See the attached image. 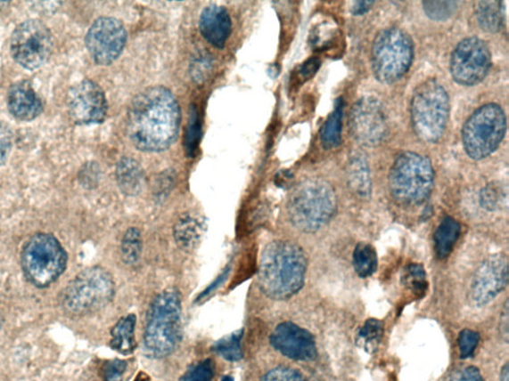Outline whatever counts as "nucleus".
<instances>
[{"label":"nucleus","mask_w":509,"mask_h":381,"mask_svg":"<svg viewBox=\"0 0 509 381\" xmlns=\"http://www.w3.org/2000/svg\"><path fill=\"white\" fill-rule=\"evenodd\" d=\"M499 333L502 336V339L507 343L509 336V307L508 301L505 302V307L503 309L502 314H500L499 321Z\"/></svg>","instance_id":"nucleus-41"},{"label":"nucleus","mask_w":509,"mask_h":381,"mask_svg":"<svg viewBox=\"0 0 509 381\" xmlns=\"http://www.w3.org/2000/svg\"><path fill=\"white\" fill-rule=\"evenodd\" d=\"M491 66V54L486 42L478 37L465 38L455 48L450 70L455 82L463 85H474L488 76Z\"/></svg>","instance_id":"nucleus-12"},{"label":"nucleus","mask_w":509,"mask_h":381,"mask_svg":"<svg viewBox=\"0 0 509 381\" xmlns=\"http://www.w3.org/2000/svg\"><path fill=\"white\" fill-rule=\"evenodd\" d=\"M127 369V362L120 360L108 361L103 367V380L105 381H122L125 371Z\"/></svg>","instance_id":"nucleus-38"},{"label":"nucleus","mask_w":509,"mask_h":381,"mask_svg":"<svg viewBox=\"0 0 509 381\" xmlns=\"http://www.w3.org/2000/svg\"><path fill=\"white\" fill-rule=\"evenodd\" d=\"M505 132L504 109L496 103H488L465 121L462 132L464 149L472 159H485L498 149Z\"/></svg>","instance_id":"nucleus-10"},{"label":"nucleus","mask_w":509,"mask_h":381,"mask_svg":"<svg viewBox=\"0 0 509 381\" xmlns=\"http://www.w3.org/2000/svg\"><path fill=\"white\" fill-rule=\"evenodd\" d=\"M423 7L429 19L436 21H444L455 14L458 4L455 2H425Z\"/></svg>","instance_id":"nucleus-32"},{"label":"nucleus","mask_w":509,"mask_h":381,"mask_svg":"<svg viewBox=\"0 0 509 381\" xmlns=\"http://www.w3.org/2000/svg\"><path fill=\"white\" fill-rule=\"evenodd\" d=\"M242 331L224 336L223 339L214 345V351L218 353L220 356L227 361H240L243 357L242 348H241V340H242Z\"/></svg>","instance_id":"nucleus-31"},{"label":"nucleus","mask_w":509,"mask_h":381,"mask_svg":"<svg viewBox=\"0 0 509 381\" xmlns=\"http://www.w3.org/2000/svg\"><path fill=\"white\" fill-rule=\"evenodd\" d=\"M432 163L416 152H404L397 158L390 174V192L403 205H420L432 192Z\"/></svg>","instance_id":"nucleus-7"},{"label":"nucleus","mask_w":509,"mask_h":381,"mask_svg":"<svg viewBox=\"0 0 509 381\" xmlns=\"http://www.w3.org/2000/svg\"><path fill=\"white\" fill-rule=\"evenodd\" d=\"M54 42L47 26L40 20H30L14 29L11 51L15 62L28 70L45 65L53 51Z\"/></svg>","instance_id":"nucleus-11"},{"label":"nucleus","mask_w":509,"mask_h":381,"mask_svg":"<svg viewBox=\"0 0 509 381\" xmlns=\"http://www.w3.org/2000/svg\"><path fill=\"white\" fill-rule=\"evenodd\" d=\"M181 120L175 95L165 86H151L136 95L127 110L129 140L144 152H160L177 141Z\"/></svg>","instance_id":"nucleus-1"},{"label":"nucleus","mask_w":509,"mask_h":381,"mask_svg":"<svg viewBox=\"0 0 509 381\" xmlns=\"http://www.w3.org/2000/svg\"><path fill=\"white\" fill-rule=\"evenodd\" d=\"M460 233V223L451 216H446L435 232L436 253L439 258H446L451 254Z\"/></svg>","instance_id":"nucleus-25"},{"label":"nucleus","mask_w":509,"mask_h":381,"mask_svg":"<svg viewBox=\"0 0 509 381\" xmlns=\"http://www.w3.org/2000/svg\"><path fill=\"white\" fill-rule=\"evenodd\" d=\"M343 101H335L334 109L321 129V141L325 150H333L341 143Z\"/></svg>","instance_id":"nucleus-26"},{"label":"nucleus","mask_w":509,"mask_h":381,"mask_svg":"<svg viewBox=\"0 0 509 381\" xmlns=\"http://www.w3.org/2000/svg\"><path fill=\"white\" fill-rule=\"evenodd\" d=\"M338 200L333 188L322 179H308L293 189L288 201L292 226L300 231L315 232L329 223Z\"/></svg>","instance_id":"nucleus-4"},{"label":"nucleus","mask_w":509,"mask_h":381,"mask_svg":"<svg viewBox=\"0 0 509 381\" xmlns=\"http://www.w3.org/2000/svg\"><path fill=\"white\" fill-rule=\"evenodd\" d=\"M353 266L362 279L373 275L377 268V255L374 247L368 244L357 245L353 253Z\"/></svg>","instance_id":"nucleus-28"},{"label":"nucleus","mask_w":509,"mask_h":381,"mask_svg":"<svg viewBox=\"0 0 509 381\" xmlns=\"http://www.w3.org/2000/svg\"><path fill=\"white\" fill-rule=\"evenodd\" d=\"M68 108L76 125H97L103 123L107 117L108 101L98 84L84 80L69 91Z\"/></svg>","instance_id":"nucleus-15"},{"label":"nucleus","mask_w":509,"mask_h":381,"mask_svg":"<svg viewBox=\"0 0 509 381\" xmlns=\"http://www.w3.org/2000/svg\"><path fill=\"white\" fill-rule=\"evenodd\" d=\"M508 282L507 257L503 254L488 256L472 277L470 286L472 304L482 307L504 291Z\"/></svg>","instance_id":"nucleus-16"},{"label":"nucleus","mask_w":509,"mask_h":381,"mask_svg":"<svg viewBox=\"0 0 509 381\" xmlns=\"http://www.w3.org/2000/svg\"><path fill=\"white\" fill-rule=\"evenodd\" d=\"M183 336V308L179 292L163 290L152 303L144 328V349L152 358H166Z\"/></svg>","instance_id":"nucleus-3"},{"label":"nucleus","mask_w":509,"mask_h":381,"mask_svg":"<svg viewBox=\"0 0 509 381\" xmlns=\"http://www.w3.org/2000/svg\"><path fill=\"white\" fill-rule=\"evenodd\" d=\"M215 374L212 360H205L189 369L180 381H211Z\"/></svg>","instance_id":"nucleus-34"},{"label":"nucleus","mask_w":509,"mask_h":381,"mask_svg":"<svg viewBox=\"0 0 509 381\" xmlns=\"http://www.w3.org/2000/svg\"><path fill=\"white\" fill-rule=\"evenodd\" d=\"M260 381H308L300 371L290 368H275L261 378Z\"/></svg>","instance_id":"nucleus-35"},{"label":"nucleus","mask_w":509,"mask_h":381,"mask_svg":"<svg viewBox=\"0 0 509 381\" xmlns=\"http://www.w3.org/2000/svg\"><path fill=\"white\" fill-rule=\"evenodd\" d=\"M188 150L193 152L194 150L195 144L197 143V138L200 137V126L197 123L196 112H193L191 124H189L188 132Z\"/></svg>","instance_id":"nucleus-40"},{"label":"nucleus","mask_w":509,"mask_h":381,"mask_svg":"<svg viewBox=\"0 0 509 381\" xmlns=\"http://www.w3.org/2000/svg\"><path fill=\"white\" fill-rule=\"evenodd\" d=\"M143 253L142 233L135 228L128 229L120 245V256L128 266H135L140 263Z\"/></svg>","instance_id":"nucleus-27"},{"label":"nucleus","mask_w":509,"mask_h":381,"mask_svg":"<svg viewBox=\"0 0 509 381\" xmlns=\"http://www.w3.org/2000/svg\"><path fill=\"white\" fill-rule=\"evenodd\" d=\"M127 43L124 25L113 17H101L94 21L86 36V46L98 65L114 63L122 54Z\"/></svg>","instance_id":"nucleus-14"},{"label":"nucleus","mask_w":509,"mask_h":381,"mask_svg":"<svg viewBox=\"0 0 509 381\" xmlns=\"http://www.w3.org/2000/svg\"><path fill=\"white\" fill-rule=\"evenodd\" d=\"M12 149V133L10 126L0 120V166H4Z\"/></svg>","instance_id":"nucleus-37"},{"label":"nucleus","mask_w":509,"mask_h":381,"mask_svg":"<svg viewBox=\"0 0 509 381\" xmlns=\"http://www.w3.org/2000/svg\"><path fill=\"white\" fill-rule=\"evenodd\" d=\"M7 107L17 119L30 121L43 111V103L29 81L13 84L7 93Z\"/></svg>","instance_id":"nucleus-18"},{"label":"nucleus","mask_w":509,"mask_h":381,"mask_svg":"<svg viewBox=\"0 0 509 381\" xmlns=\"http://www.w3.org/2000/svg\"><path fill=\"white\" fill-rule=\"evenodd\" d=\"M275 350L295 361H313L317 356L315 337L300 326L284 322L275 328L270 336Z\"/></svg>","instance_id":"nucleus-17"},{"label":"nucleus","mask_w":509,"mask_h":381,"mask_svg":"<svg viewBox=\"0 0 509 381\" xmlns=\"http://www.w3.org/2000/svg\"><path fill=\"white\" fill-rule=\"evenodd\" d=\"M474 12H476L479 25L486 32L497 33L503 28V3L495 2V0L479 2L474 6Z\"/></svg>","instance_id":"nucleus-24"},{"label":"nucleus","mask_w":509,"mask_h":381,"mask_svg":"<svg viewBox=\"0 0 509 381\" xmlns=\"http://www.w3.org/2000/svg\"><path fill=\"white\" fill-rule=\"evenodd\" d=\"M202 36L218 49L226 46L232 30L228 12L219 5H209L202 12L200 19Z\"/></svg>","instance_id":"nucleus-19"},{"label":"nucleus","mask_w":509,"mask_h":381,"mask_svg":"<svg viewBox=\"0 0 509 381\" xmlns=\"http://www.w3.org/2000/svg\"><path fill=\"white\" fill-rule=\"evenodd\" d=\"M135 324L136 318L133 314L120 319L114 328H111V348L119 353L125 354V356L133 353L136 346Z\"/></svg>","instance_id":"nucleus-23"},{"label":"nucleus","mask_w":509,"mask_h":381,"mask_svg":"<svg viewBox=\"0 0 509 381\" xmlns=\"http://www.w3.org/2000/svg\"><path fill=\"white\" fill-rule=\"evenodd\" d=\"M114 296L113 276L105 268L94 266L78 274L66 286L60 303L69 315L86 316L105 308Z\"/></svg>","instance_id":"nucleus-5"},{"label":"nucleus","mask_w":509,"mask_h":381,"mask_svg":"<svg viewBox=\"0 0 509 381\" xmlns=\"http://www.w3.org/2000/svg\"><path fill=\"white\" fill-rule=\"evenodd\" d=\"M348 180L352 192L362 199L371 194V181L365 156L356 152L350 156L348 163Z\"/></svg>","instance_id":"nucleus-22"},{"label":"nucleus","mask_w":509,"mask_h":381,"mask_svg":"<svg viewBox=\"0 0 509 381\" xmlns=\"http://www.w3.org/2000/svg\"><path fill=\"white\" fill-rule=\"evenodd\" d=\"M21 263L30 283L40 288H47L65 272L67 254L55 237L37 233L26 241Z\"/></svg>","instance_id":"nucleus-8"},{"label":"nucleus","mask_w":509,"mask_h":381,"mask_svg":"<svg viewBox=\"0 0 509 381\" xmlns=\"http://www.w3.org/2000/svg\"><path fill=\"white\" fill-rule=\"evenodd\" d=\"M459 348L462 359H468L472 356L477 349L480 336L472 330H464L459 336Z\"/></svg>","instance_id":"nucleus-36"},{"label":"nucleus","mask_w":509,"mask_h":381,"mask_svg":"<svg viewBox=\"0 0 509 381\" xmlns=\"http://www.w3.org/2000/svg\"><path fill=\"white\" fill-rule=\"evenodd\" d=\"M500 381H509V368L508 363H505L502 371H500Z\"/></svg>","instance_id":"nucleus-44"},{"label":"nucleus","mask_w":509,"mask_h":381,"mask_svg":"<svg viewBox=\"0 0 509 381\" xmlns=\"http://www.w3.org/2000/svg\"><path fill=\"white\" fill-rule=\"evenodd\" d=\"M206 223L201 216L186 214L180 216L175 226V239L178 247L185 251L194 249L200 244Z\"/></svg>","instance_id":"nucleus-20"},{"label":"nucleus","mask_w":509,"mask_h":381,"mask_svg":"<svg viewBox=\"0 0 509 381\" xmlns=\"http://www.w3.org/2000/svg\"><path fill=\"white\" fill-rule=\"evenodd\" d=\"M118 185L127 196L139 195L144 185V173L134 158H124L119 160L116 168Z\"/></svg>","instance_id":"nucleus-21"},{"label":"nucleus","mask_w":509,"mask_h":381,"mask_svg":"<svg viewBox=\"0 0 509 381\" xmlns=\"http://www.w3.org/2000/svg\"><path fill=\"white\" fill-rule=\"evenodd\" d=\"M319 65H321V61L316 58L309 59L307 62L300 68V75L304 77L305 79H308L318 70Z\"/></svg>","instance_id":"nucleus-42"},{"label":"nucleus","mask_w":509,"mask_h":381,"mask_svg":"<svg viewBox=\"0 0 509 381\" xmlns=\"http://www.w3.org/2000/svg\"><path fill=\"white\" fill-rule=\"evenodd\" d=\"M505 199L503 187L496 183L488 184L480 192V204L489 211L498 209L500 205H503Z\"/></svg>","instance_id":"nucleus-33"},{"label":"nucleus","mask_w":509,"mask_h":381,"mask_svg":"<svg viewBox=\"0 0 509 381\" xmlns=\"http://www.w3.org/2000/svg\"><path fill=\"white\" fill-rule=\"evenodd\" d=\"M446 381H484V378L477 368L467 367L454 370Z\"/></svg>","instance_id":"nucleus-39"},{"label":"nucleus","mask_w":509,"mask_h":381,"mask_svg":"<svg viewBox=\"0 0 509 381\" xmlns=\"http://www.w3.org/2000/svg\"><path fill=\"white\" fill-rule=\"evenodd\" d=\"M349 129L361 145L375 147L382 144L388 134V123L382 102L374 97L360 99L353 106Z\"/></svg>","instance_id":"nucleus-13"},{"label":"nucleus","mask_w":509,"mask_h":381,"mask_svg":"<svg viewBox=\"0 0 509 381\" xmlns=\"http://www.w3.org/2000/svg\"><path fill=\"white\" fill-rule=\"evenodd\" d=\"M383 336V325L376 319H369L360 328L357 343L367 352H374Z\"/></svg>","instance_id":"nucleus-30"},{"label":"nucleus","mask_w":509,"mask_h":381,"mask_svg":"<svg viewBox=\"0 0 509 381\" xmlns=\"http://www.w3.org/2000/svg\"><path fill=\"white\" fill-rule=\"evenodd\" d=\"M135 381H148V378L144 377H139V378H137Z\"/></svg>","instance_id":"nucleus-46"},{"label":"nucleus","mask_w":509,"mask_h":381,"mask_svg":"<svg viewBox=\"0 0 509 381\" xmlns=\"http://www.w3.org/2000/svg\"><path fill=\"white\" fill-rule=\"evenodd\" d=\"M221 381H234L231 377H224Z\"/></svg>","instance_id":"nucleus-45"},{"label":"nucleus","mask_w":509,"mask_h":381,"mask_svg":"<svg viewBox=\"0 0 509 381\" xmlns=\"http://www.w3.org/2000/svg\"><path fill=\"white\" fill-rule=\"evenodd\" d=\"M402 283L414 296L418 297L424 296L428 289L424 267L420 264H410L405 267L402 275Z\"/></svg>","instance_id":"nucleus-29"},{"label":"nucleus","mask_w":509,"mask_h":381,"mask_svg":"<svg viewBox=\"0 0 509 381\" xmlns=\"http://www.w3.org/2000/svg\"><path fill=\"white\" fill-rule=\"evenodd\" d=\"M374 4V2H358L353 4L352 13L355 15H362L366 13L371 6Z\"/></svg>","instance_id":"nucleus-43"},{"label":"nucleus","mask_w":509,"mask_h":381,"mask_svg":"<svg viewBox=\"0 0 509 381\" xmlns=\"http://www.w3.org/2000/svg\"><path fill=\"white\" fill-rule=\"evenodd\" d=\"M414 47L407 33L387 28L377 34L371 51V64L376 79L383 84L399 81L411 67Z\"/></svg>","instance_id":"nucleus-9"},{"label":"nucleus","mask_w":509,"mask_h":381,"mask_svg":"<svg viewBox=\"0 0 509 381\" xmlns=\"http://www.w3.org/2000/svg\"><path fill=\"white\" fill-rule=\"evenodd\" d=\"M307 267L303 248L291 241H273L263 249L259 286L267 297L287 300L303 288Z\"/></svg>","instance_id":"nucleus-2"},{"label":"nucleus","mask_w":509,"mask_h":381,"mask_svg":"<svg viewBox=\"0 0 509 381\" xmlns=\"http://www.w3.org/2000/svg\"><path fill=\"white\" fill-rule=\"evenodd\" d=\"M450 117V99L441 84L428 80L414 92L411 120L421 141L434 143L441 140Z\"/></svg>","instance_id":"nucleus-6"}]
</instances>
